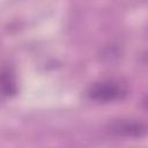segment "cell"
<instances>
[{
	"mask_svg": "<svg viewBox=\"0 0 148 148\" xmlns=\"http://www.w3.org/2000/svg\"><path fill=\"white\" fill-rule=\"evenodd\" d=\"M126 88L117 81H102L92 84L87 95L90 99L101 102V103H109L117 99H121L126 95Z\"/></svg>",
	"mask_w": 148,
	"mask_h": 148,
	"instance_id": "6da1fadb",
	"label": "cell"
},
{
	"mask_svg": "<svg viewBox=\"0 0 148 148\" xmlns=\"http://www.w3.org/2000/svg\"><path fill=\"white\" fill-rule=\"evenodd\" d=\"M106 128L110 133L125 138H141L146 133L145 124L130 118L112 119L108 123Z\"/></svg>",
	"mask_w": 148,
	"mask_h": 148,
	"instance_id": "7a4b0ae2",
	"label": "cell"
},
{
	"mask_svg": "<svg viewBox=\"0 0 148 148\" xmlns=\"http://www.w3.org/2000/svg\"><path fill=\"white\" fill-rule=\"evenodd\" d=\"M0 90L6 95H13L16 92V83L10 73L0 74Z\"/></svg>",
	"mask_w": 148,
	"mask_h": 148,
	"instance_id": "3957f363",
	"label": "cell"
},
{
	"mask_svg": "<svg viewBox=\"0 0 148 148\" xmlns=\"http://www.w3.org/2000/svg\"><path fill=\"white\" fill-rule=\"evenodd\" d=\"M119 50L116 47V46H113V45H111V46H109V47H105L103 51H102V59L104 60V61H113L114 59H117L118 57H119Z\"/></svg>",
	"mask_w": 148,
	"mask_h": 148,
	"instance_id": "277c9868",
	"label": "cell"
}]
</instances>
